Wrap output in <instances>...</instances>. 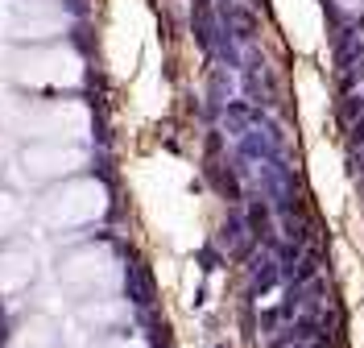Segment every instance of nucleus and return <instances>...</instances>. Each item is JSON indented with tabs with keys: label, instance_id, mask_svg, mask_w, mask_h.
<instances>
[{
	"label": "nucleus",
	"instance_id": "f257e3e1",
	"mask_svg": "<svg viewBox=\"0 0 364 348\" xmlns=\"http://www.w3.org/2000/svg\"><path fill=\"white\" fill-rule=\"evenodd\" d=\"M9 79L25 88V92H63V88H79L83 83V58L79 50L67 42H38V46H25L17 54H9Z\"/></svg>",
	"mask_w": 364,
	"mask_h": 348
},
{
	"label": "nucleus",
	"instance_id": "f03ea898",
	"mask_svg": "<svg viewBox=\"0 0 364 348\" xmlns=\"http://www.w3.org/2000/svg\"><path fill=\"white\" fill-rule=\"evenodd\" d=\"M9 125L21 133V137L33 141H79L87 137L91 116L79 100H13V112H9Z\"/></svg>",
	"mask_w": 364,
	"mask_h": 348
},
{
	"label": "nucleus",
	"instance_id": "7ed1b4c3",
	"mask_svg": "<svg viewBox=\"0 0 364 348\" xmlns=\"http://www.w3.org/2000/svg\"><path fill=\"white\" fill-rule=\"evenodd\" d=\"M58 282L75 290L79 299H100V295H112L124 282V265L108 241H87L58 261Z\"/></svg>",
	"mask_w": 364,
	"mask_h": 348
},
{
	"label": "nucleus",
	"instance_id": "20e7f679",
	"mask_svg": "<svg viewBox=\"0 0 364 348\" xmlns=\"http://www.w3.org/2000/svg\"><path fill=\"white\" fill-rule=\"evenodd\" d=\"M38 211H42L46 224L58 228V232L63 228H91L95 220L108 216V186L100 183V179H63L38 204Z\"/></svg>",
	"mask_w": 364,
	"mask_h": 348
},
{
	"label": "nucleus",
	"instance_id": "39448f33",
	"mask_svg": "<svg viewBox=\"0 0 364 348\" xmlns=\"http://www.w3.org/2000/svg\"><path fill=\"white\" fill-rule=\"evenodd\" d=\"M21 162H25L29 179L63 183V179H75L91 162V154H87V145H75V141H33L21 154Z\"/></svg>",
	"mask_w": 364,
	"mask_h": 348
},
{
	"label": "nucleus",
	"instance_id": "423d86ee",
	"mask_svg": "<svg viewBox=\"0 0 364 348\" xmlns=\"http://www.w3.org/2000/svg\"><path fill=\"white\" fill-rule=\"evenodd\" d=\"M67 29V13L58 0H13V38L17 42H54Z\"/></svg>",
	"mask_w": 364,
	"mask_h": 348
},
{
	"label": "nucleus",
	"instance_id": "0eeeda50",
	"mask_svg": "<svg viewBox=\"0 0 364 348\" xmlns=\"http://www.w3.org/2000/svg\"><path fill=\"white\" fill-rule=\"evenodd\" d=\"M79 320H83L87 327H95L100 336H104V332H120V327H129V320H133V302L129 299H108V295L83 299Z\"/></svg>",
	"mask_w": 364,
	"mask_h": 348
},
{
	"label": "nucleus",
	"instance_id": "6e6552de",
	"mask_svg": "<svg viewBox=\"0 0 364 348\" xmlns=\"http://www.w3.org/2000/svg\"><path fill=\"white\" fill-rule=\"evenodd\" d=\"M29 282H33V253L0 249V295H21Z\"/></svg>",
	"mask_w": 364,
	"mask_h": 348
},
{
	"label": "nucleus",
	"instance_id": "1a4fd4ad",
	"mask_svg": "<svg viewBox=\"0 0 364 348\" xmlns=\"http://www.w3.org/2000/svg\"><path fill=\"white\" fill-rule=\"evenodd\" d=\"M4 348H58V324L50 315H29L13 327Z\"/></svg>",
	"mask_w": 364,
	"mask_h": 348
},
{
	"label": "nucleus",
	"instance_id": "9d476101",
	"mask_svg": "<svg viewBox=\"0 0 364 348\" xmlns=\"http://www.w3.org/2000/svg\"><path fill=\"white\" fill-rule=\"evenodd\" d=\"M25 220V208L17 195H9V191H0V241L9 236V232H17V224Z\"/></svg>",
	"mask_w": 364,
	"mask_h": 348
},
{
	"label": "nucleus",
	"instance_id": "9b49d317",
	"mask_svg": "<svg viewBox=\"0 0 364 348\" xmlns=\"http://www.w3.org/2000/svg\"><path fill=\"white\" fill-rule=\"evenodd\" d=\"M91 348H149V344H145L136 332L120 327V332H104V336H100V340H95Z\"/></svg>",
	"mask_w": 364,
	"mask_h": 348
},
{
	"label": "nucleus",
	"instance_id": "f8f14e48",
	"mask_svg": "<svg viewBox=\"0 0 364 348\" xmlns=\"http://www.w3.org/2000/svg\"><path fill=\"white\" fill-rule=\"evenodd\" d=\"M4 158H9V145H4V137H0V166H4Z\"/></svg>",
	"mask_w": 364,
	"mask_h": 348
}]
</instances>
